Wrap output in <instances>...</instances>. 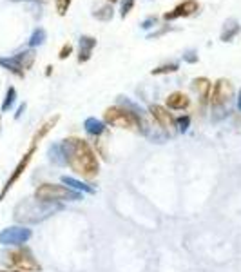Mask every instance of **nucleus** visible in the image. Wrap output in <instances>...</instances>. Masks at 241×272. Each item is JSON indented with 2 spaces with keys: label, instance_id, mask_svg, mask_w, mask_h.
<instances>
[{
  "label": "nucleus",
  "instance_id": "4",
  "mask_svg": "<svg viewBox=\"0 0 241 272\" xmlns=\"http://www.w3.org/2000/svg\"><path fill=\"white\" fill-rule=\"evenodd\" d=\"M34 198H38L42 202H78L82 200V192L69 189L65 185L60 184H42L34 190Z\"/></svg>",
  "mask_w": 241,
  "mask_h": 272
},
{
  "label": "nucleus",
  "instance_id": "25",
  "mask_svg": "<svg viewBox=\"0 0 241 272\" xmlns=\"http://www.w3.org/2000/svg\"><path fill=\"white\" fill-rule=\"evenodd\" d=\"M189 125H191V116L189 115L179 116L178 120H176V127H178L179 133H187V131H189Z\"/></svg>",
  "mask_w": 241,
  "mask_h": 272
},
{
  "label": "nucleus",
  "instance_id": "18",
  "mask_svg": "<svg viewBox=\"0 0 241 272\" xmlns=\"http://www.w3.org/2000/svg\"><path fill=\"white\" fill-rule=\"evenodd\" d=\"M58 120H60V116H53V118H49L48 122L44 123L42 127H38V131H36V133H34V136H33V143H34V145L40 142L42 138H46V136H48L49 131L53 129L56 123H58Z\"/></svg>",
  "mask_w": 241,
  "mask_h": 272
},
{
  "label": "nucleus",
  "instance_id": "36",
  "mask_svg": "<svg viewBox=\"0 0 241 272\" xmlns=\"http://www.w3.org/2000/svg\"><path fill=\"white\" fill-rule=\"evenodd\" d=\"M109 2H111V4H112V2H116V0H109Z\"/></svg>",
  "mask_w": 241,
  "mask_h": 272
},
{
  "label": "nucleus",
  "instance_id": "34",
  "mask_svg": "<svg viewBox=\"0 0 241 272\" xmlns=\"http://www.w3.org/2000/svg\"><path fill=\"white\" fill-rule=\"evenodd\" d=\"M51 73H53V66H48V71H46V75H51Z\"/></svg>",
  "mask_w": 241,
  "mask_h": 272
},
{
  "label": "nucleus",
  "instance_id": "6",
  "mask_svg": "<svg viewBox=\"0 0 241 272\" xmlns=\"http://www.w3.org/2000/svg\"><path fill=\"white\" fill-rule=\"evenodd\" d=\"M103 120H105L103 123L112 125V127H120V129H129V131H134V133H140V123H138L136 115H132L129 109L120 107V105L105 109Z\"/></svg>",
  "mask_w": 241,
  "mask_h": 272
},
{
  "label": "nucleus",
  "instance_id": "14",
  "mask_svg": "<svg viewBox=\"0 0 241 272\" xmlns=\"http://www.w3.org/2000/svg\"><path fill=\"white\" fill-rule=\"evenodd\" d=\"M189 103H191L189 96L183 95L181 91H174V93H171L169 98H167V107L174 109V111H183V109L189 107Z\"/></svg>",
  "mask_w": 241,
  "mask_h": 272
},
{
  "label": "nucleus",
  "instance_id": "28",
  "mask_svg": "<svg viewBox=\"0 0 241 272\" xmlns=\"http://www.w3.org/2000/svg\"><path fill=\"white\" fill-rule=\"evenodd\" d=\"M69 6H71V0H56V11H58V15L67 13Z\"/></svg>",
  "mask_w": 241,
  "mask_h": 272
},
{
  "label": "nucleus",
  "instance_id": "24",
  "mask_svg": "<svg viewBox=\"0 0 241 272\" xmlns=\"http://www.w3.org/2000/svg\"><path fill=\"white\" fill-rule=\"evenodd\" d=\"M15 100H16V91H15V87H9L6 93V98L2 102V111H7V109L13 107Z\"/></svg>",
  "mask_w": 241,
  "mask_h": 272
},
{
  "label": "nucleus",
  "instance_id": "15",
  "mask_svg": "<svg viewBox=\"0 0 241 272\" xmlns=\"http://www.w3.org/2000/svg\"><path fill=\"white\" fill-rule=\"evenodd\" d=\"M83 129H85L87 135L98 138V136H102L103 133L107 131V127H105V123H103L102 120H98V118H95V116H91V118H87V120L83 122Z\"/></svg>",
  "mask_w": 241,
  "mask_h": 272
},
{
  "label": "nucleus",
  "instance_id": "1",
  "mask_svg": "<svg viewBox=\"0 0 241 272\" xmlns=\"http://www.w3.org/2000/svg\"><path fill=\"white\" fill-rule=\"evenodd\" d=\"M62 149L65 154V163L71 169L75 170L76 174H82L87 180L98 176L100 170V163H98L96 153L93 151V147L89 145V142H85L82 138H65L62 140Z\"/></svg>",
  "mask_w": 241,
  "mask_h": 272
},
{
  "label": "nucleus",
  "instance_id": "31",
  "mask_svg": "<svg viewBox=\"0 0 241 272\" xmlns=\"http://www.w3.org/2000/svg\"><path fill=\"white\" fill-rule=\"evenodd\" d=\"M156 22H158V18L156 17H149V18H145L144 22H142V29H151V27L156 26Z\"/></svg>",
  "mask_w": 241,
  "mask_h": 272
},
{
  "label": "nucleus",
  "instance_id": "19",
  "mask_svg": "<svg viewBox=\"0 0 241 272\" xmlns=\"http://www.w3.org/2000/svg\"><path fill=\"white\" fill-rule=\"evenodd\" d=\"M13 58L16 60V64H18V66H20V68L26 71V69H29L31 66H33L34 53H33V51H24V53L16 54V56H13Z\"/></svg>",
  "mask_w": 241,
  "mask_h": 272
},
{
  "label": "nucleus",
  "instance_id": "5",
  "mask_svg": "<svg viewBox=\"0 0 241 272\" xmlns=\"http://www.w3.org/2000/svg\"><path fill=\"white\" fill-rule=\"evenodd\" d=\"M232 96H234V87H232V84L230 80L227 78H220V80L214 84V87L210 89V107H212L214 113H220L216 120H220L225 116V107H227L230 100H232Z\"/></svg>",
  "mask_w": 241,
  "mask_h": 272
},
{
  "label": "nucleus",
  "instance_id": "22",
  "mask_svg": "<svg viewBox=\"0 0 241 272\" xmlns=\"http://www.w3.org/2000/svg\"><path fill=\"white\" fill-rule=\"evenodd\" d=\"M46 42V31L38 27V29H34L33 34H31V38H29V46L31 48H36V46H42Z\"/></svg>",
  "mask_w": 241,
  "mask_h": 272
},
{
  "label": "nucleus",
  "instance_id": "21",
  "mask_svg": "<svg viewBox=\"0 0 241 272\" xmlns=\"http://www.w3.org/2000/svg\"><path fill=\"white\" fill-rule=\"evenodd\" d=\"M112 15H114V9H112V6L111 4H105V6H102L98 11H95L93 13V17L95 18H98V20H103V22H109L111 18H112Z\"/></svg>",
  "mask_w": 241,
  "mask_h": 272
},
{
  "label": "nucleus",
  "instance_id": "11",
  "mask_svg": "<svg viewBox=\"0 0 241 272\" xmlns=\"http://www.w3.org/2000/svg\"><path fill=\"white\" fill-rule=\"evenodd\" d=\"M96 48V38L93 36H87V34H82L80 36V51H78V62L83 64L91 58L93 54V49Z\"/></svg>",
  "mask_w": 241,
  "mask_h": 272
},
{
  "label": "nucleus",
  "instance_id": "2",
  "mask_svg": "<svg viewBox=\"0 0 241 272\" xmlns=\"http://www.w3.org/2000/svg\"><path fill=\"white\" fill-rule=\"evenodd\" d=\"M64 205L58 202H42L38 198H26L15 207V220L18 223L34 225L51 218L58 211H62Z\"/></svg>",
  "mask_w": 241,
  "mask_h": 272
},
{
  "label": "nucleus",
  "instance_id": "8",
  "mask_svg": "<svg viewBox=\"0 0 241 272\" xmlns=\"http://www.w3.org/2000/svg\"><path fill=\"white\" fill-rule=\"evenodd\" d=\"M34 151H36V145L34 143H31V147L28 149V153L24 154V156L20 158V162L16 163V167L13 169V172H11V176L7 178V182H6V185H4V189L0 190V202L4 200V196H6L7 192H9V189L13 187L18 180H20V176L24 174V170L28 169V165H29V162H31V158H33V154H34Z\"/></svg>",
  "mask_w": 241,
  "mask_h": 272
},
{
  "label": "nucleus",
  "instance_id": "32",
  "mask_svg": "<svg viewBox=\"0 0 241 272\" xmlns=\"http://www.w3.org/2000/svg\"><path fill=\"white\" fill-rule=\"evenodd\" d=\"M24 111H26V103H22L20 107H18V113H16V115H15V118H16V120H18V118H20V116H22V113H24Z\"/></svg>",
  "mask_w": 241,
  "mask_h": 272
},
{
  "label": "nucleus",
  "instance_id": "12",
  "mask_svg": "<svg viewBox=\"0 0 241 272\" xmlns=\"http://www.w3.org/2000/svg\"><path fill=\"white\" fill-rule=\"evenodd\" d=\"M193 87H194V91L200 95L201 105H205L207 100H209V96H210V89H212V84H210V80H209V78H205V76L194 78V80H193Z\"/></svg>",
  "mask_w": 241,
  "mask_h": 272
},
{
  "label": "nucleus",
  "instance_id": "33",
  "mask_svg": "<svg viewBox=\"0 0 241 272\" xmlns=\"http://www.w3.org/2000/svg\"><path fill=\"white\" fill-rule=\"evenodd\" d=\"M238 109L241 111V91H240V95H238Z\"/></svg>",
  "mask_w": 241,
  "mask_h": 272
},
{
  "label": "nucleus",
  "instance_id": "35",
  "mask_svg": "<svg viewBox=\"0 0 241 272\" xmlns=\"http://www.w3.org/2000/svg\"><path fill=\"white\" fill-rule=\"evenodd\" d=\"M0 272H22V271H0Z\"/></svg>",
  "mask_w": 241,
  "mask_h": 272
},
{
  "label": "nucleus",
  "instance_id": "20",
  "mask_svg": "<svg viewBox=\"0 0 241 272\" xmlns=\"http://www.w3.org/2000/svg\"><path fill=\"white\" fill-rule=\"evenodd\" d=\"M0 66L2 68H6V69H9L11 73H15L16 76H24V69L16 64V60L15 58H0Z\"/></svg>",
  "mask_w": 241,
  "mask_h": 272
},
{
  "label": "nucleus",
  "instance_id": "13",
  "mask_svg": "<svg viewBox=\"0 0 241 272\" xmlns=\"http://www.w3.org/2000/svg\"><path fill=\"white\" fill-rule=\"evenodd\" d=\"M241 31V26L240 22L236 20V18H228L225 24H223V29H221V34H220V40L221 42H232L234 36H238Z\"/></svg>",
  "mask_w": 241,
  "mask_h": 272
},
{
  "label": "nucleus",
  "instance_id": "7",
  "mask_svg": "<svg viewBox=\"0 0 241 272\" xmlns=\"http://www.w3.org/2000/svg\"><path fill=\"white\" fill-rule=\"evenodd\" d=\"M33 236L31 229L24 227V225H13V227H7L0 232V245H6V247H20V245L28 243Z\"/></svg>",
  "mask_w": 241,
  "mask_h": 272
},
{
  "label": "nucleus",
  "instance_id": "10",
  "mask_svg": "<svg viewBox=\"0 0 241 272\" xmlns=\"http://www.w3.org/2000/svg\"><path fill=\"white\" fill-rule=\"evenodd\" d=\"M149 113H151V116L154 118V122L160 125V129L171 131L172 127L176 125V120L172 118V115L165 107H161V105H151V107H149Z\"/></svg>",
  "mask_w": 241,
  "mask_h": 272
},
{
  "label": "nucleus",
  "instance_id": "26",
  "mask_svg": "<svg viewBox=\"0 0 241 272\" xmlns=\"http://www.w3.org/2000/svg\"><path fill=\"white\" fill-rule=\"evenodd\" d=\"M132 7H134V0H122V7H120V15H122V18H125L127 15L131 13Z\"/></svg>",
  "mask_w": 241,
  "mask_h": 272
},
{
  "label": "nucleus",
  "instance_id": "9",
  "mask_svg": "<svg viewBox=\"0 0 241 272\" xmlns=\"http://www.w3.org/2000/svg\"><path fill=\"white\" fill-rule=\"evenodd\" d=\"M200 9V4H198V0H185V2H181L178 6L174 7L172 11L163 15V18L167 22L169 20H176V18H181V17H191L194 15L196 11Z\"/></svg>",
  "mask_w": 241,
  "mask_h": 272
},
{
  "label": "nucleus",
  "instance_id": "29",
  "mask_svg": "<svg viewBox=\"0 0 241 272\" xmlns=\"http://www.w3.org/2000/svg\"><path fill=\"white\" fill-rule=\"evenodd\" d=\"M172 29H174V27H172V26H163V27H161V29H158V31H154V33L149 34L147 38H149V40H154V38H160L161 34H165L167 31H172Z\"/></svg>",
  "mask_w": 241,
  "mask_h": 272
},
{
  "label": "nucleus",
  "instance_id": "27",
  "mask_svg": "<svg viewBox=\"0 0 241 272\" xmlns=\"http://www.w3.org/2000/svg\"><path fill=\"white\" fill-rule=\"evenodd\" d=\"M183 60L187 64H196L198 62V51L196 49H187L185 53H183Z\"/></svg>",
  "mask_w": 241,
  "mask_h": 272
},
{
  "label": "nucleus",
  "instance_id": "3",
  "mask_svg": "<svg viewBox=\"0 0 241 272\" xmlns=\"http://www.w3.org/2000/svg\"><path fill=\"white\" fill-rule=\"evenodd\" d=\"M0 263L9 267L11 271H22V272H40L42 267L34 259L33 252L29 249H16V251H7L0 256Z\"/></svg>",
  "mask_w": 241,
  "mask_h": 272
},
{
  "label": "nucleus",
  "instance_id": "16",
  "mask_svg": "<svg viewBox=\"0 0 241 272\" xmlns=\"http://www.w3.org/2000/svg\"><path fill=\"white\" fill-rule=\"evenodd\" d=\"M62 184L69 189L76 190V192H87V194H93L95 192V187L89 184H83L80 180H76V178H71V176H62Z\"/></svg>",
  "mask_w": 241,
  "mask_h": 272
},
{
  "label": "nucleus",
  "instance_id": "23",
  "mask_svg": "<svg viewBox=\"0 0 241 272\" xmlns=\"http://www.w3.org/2000/svg\"><path fill=\"white\" fill-rule=\"evenodd\" d=\"M178 69H179L178 62H171V64H163V66H160V68L152 69V75H167V73H176Z\"/></svg>",
  "mask_w": 241,
  "mask_h": 272
},
{
  "label": "nucleus",
  "instance_id": "30",
  "mask_svg": "<svg viewBox=\"0 0 241 272\" xmlns=\"http://www.w3.org/2000/svg\"><path fill=\"white\" fill-rule=\"evenodd\" d=\"M71 53H73V46H71V44H64V48L60 49V53H58V58H60V60H65Z\"/></svg>",
  "mask_w": 241,
  "mask_h": 272
},
{
  "label": "nucleus",
  "instance_id": "17",
  "mask_svg": "<svg viewBox=\"0 0 241 272\" xmlns=\"http://www.w3.org/2000/svg\"><path fill=\"white\" fill-rule=\"evenodd\" d=\"M49 160L55 163V165H60V167H65L67 163H65V154H64V149H62V143L56 142L53 143L51 147H49Z\"/></svg>",
  "mask_w": 241,
  "mask_h": 272
}]
</instances>
